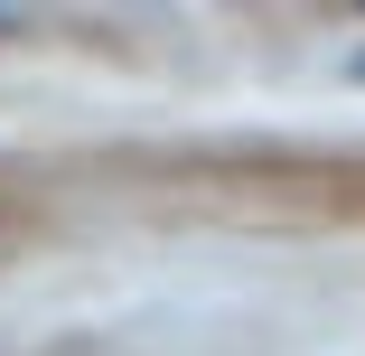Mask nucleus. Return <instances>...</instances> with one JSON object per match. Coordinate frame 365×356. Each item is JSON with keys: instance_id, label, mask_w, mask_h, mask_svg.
<instances>
[{"instance_id": "obj_1", "label": "nucleus", "mask_w": 365, "mask_h": 356, "mask_svg": "<svg viewBox=\"0 0 365 356\" xmlns=\"http://www.w3.org/2000/svg\"><path fill=\"white\" fill-rule=\"evenodd\" d=\"M356 76H365V56H356Z\"/></svg>"}]
</instances>
